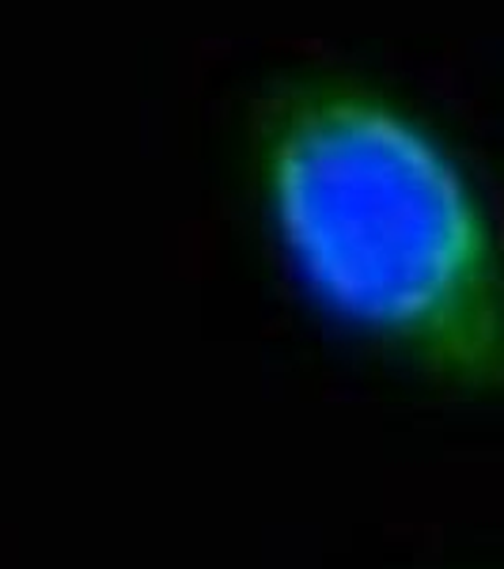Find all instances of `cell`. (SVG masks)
Returning a JSON list of instances; mask_svg holds the SVG:
<instances>
[{"label":"cell","mask_w":504,"mask_h":569,"mask_svg":"<svg viewBox=\"0 0 504 569\" xmlns=\"http://www.w3.org/2000/svg\"><path fill=\"white\" fill-rule=\"evenodd\" d=\"M243 176L311 323L440 391L504 395V224L436 114L353 66L281 69L246 107Z\"/></svg>","instance_id":"1"}]
</instances>
